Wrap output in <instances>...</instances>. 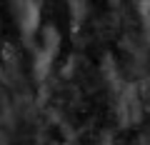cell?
Listing matches in <instances>:
<instances>
[{"instance_id":"cell-1","label":"cell","mask_w":150,"mask_h":145,"mask_svg":"<svg viewBox=\"0 0 150 145\" xmlns=\"http://www.w3.org/2000/svg\"><path fill=\"white\" fill-rule=\"evenodd\" d=\"M13 13H15V20H18L23 38L33 40L38 23H40V3L38 0H13Z\"/></svg>"},{"instance_id":"cell-2","label":"cell","mask_w":150,"mask_h":145,"mask_svg":"<svg viewBox=\"0 0 150 145\" xmlns=\"http://www.w3.org/2000/svg\"><path fill=\"white\" fill-rule=\"evenodd\" d=\"M58 48H60V35H58V30H55V28H45L43 48L38 50V58H35V73H38L40 80L50 73V65H53L55 55H58Z\"/></svg>"}]
</instances>
